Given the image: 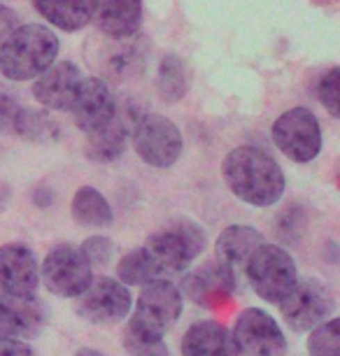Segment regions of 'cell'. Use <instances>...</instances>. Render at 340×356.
Listing matches in <instances>:
<instances>
[{"label": "cell", "instance_id": "obj_14", "mask_svg": "<svg viewBox=\"0 0 340 356\" xmlns=\"http://www.w3.org/2000/svg\"><path fill=\"white\" fill-rule=\"evenodd\" d=\"M143 112L136 110V103L129 100V103L119 105L117 103V112L115 117L110 119L108 126H103L101 131L86 136V156L96 163H110V161H117L124 154L126 145H129L131 131L136 119Z\"/></svg>", "mask_w": 340, "mask_h": 356}, {"label": "cell", "instance_id": "obj_25", "mask_svg": "<svg viewBox=\"0 0 340 356\" xmlns=\"http://www.w3.org/2000/svg\"><path fill=\"white\" fill-rule=\"evenodd\" d=\"M156 91L165 103H179L189 91V72H186L184 61L175 54L163 56L161 65H159Z\"/></svg>", "mask_w": 340, "mask_h": 356}, {"label": "cell", "instance_id": "obj_12", "mask_svg": "<svg viewBox=\"0 0 340 356\" xmlns=\"http://www.w3.org/2000/svg\"><path fill=\"white\" fill-rule=\"evenodd\" d=\"M117 103L119 100L115 98L108 82H103L101 77H84L70 107L75 126L86 136L101 131L115 117Z\"/></svg>", "mask_w": 340, "mask_h": 356}, {"label": "cell", "instance_id": "obj_10", "mask_svg": "<svg viewBox=\"0 0 340 356\" xmlns=\"http://www.w3.org/2000/svg\"><path fill=\"white\" fill-rule=\"evenodd\" d=\"M131 291L112 277L91 280V284L75 298V312L89 324H119L131 314Z\"/></svg>", "mask_w": 340, "mask_h": 356}, {"label": "cell", "instance_id": "obj_7", "mask_svg": "<svg viewBox=\"0 0 340 356\" xmlns=\"http://www.w3.org/2000/svg\"><path fill=\"white\" fill-rule=\"evenodd\" d=\"M273 143L286 159L310 163L322 152V129L308 107H291L273 124Z\"/></svg>", "mask_w": 340, "mask_h": 356}, {"label": "cell", "instance_id": "obj_27", "mask_svg": "<svg viewBox=\"0 0 340 356\" xmlns=\"http://www.w3.org/2000/svg\"><path fill=\"white\" fill-rule=\"evenodd\" d=\"M310 356H340V319L331 317L315 326L308 338Z\"/></svg>", "mask_w": 340, "mask_h": 356}, {"label": "cell", "instance_id": "obj_30", "mask_svg": "<svg viewBox=\"0 0 340 356\" xmlns=\"http://www.w3.org/2000/svg\"><path fill=\"white\" fill-rule=\"evenodd\" d=\"M79 250H82L84 259L89 261L91 268L108 266L112 257H115V243L110 238H105V235H91L89 240H84Z\"/></svg>", "mask_w": 340, "mask_h": 356}, {"label": "cell", "instance_id": "obj_23", "mask_svg": "<svg viewBox=\"0 0 340 356\" xmlns=\"http://www.w3.org/2000/svg\"><path fill=\"white\" fill-rule=\"evenodd\" d=\"M10 131L17 133L19 138L29 140V143H38V145H49L61 138V129H58L56 119L47 110H42V107L19 105L15 119H12Z\"/></svg>", "mask_w": 340, "mask_h": 356}, {"label": "cell", "instance_id": "obj_9", "mask_svg": "<svg viewBox=\"0 0 340 356\" xmlns=\"http://www.w3.org/2000/svg\"><path fill=\"white\" fill-rule=\"evenodd\" d=\"M280 312L284 317V324L296 333L312 331L315 326L324 324L333 312V296L329 286L319 280L305 277L298 280L294 289L284 300H280Z\"/></svg>", "mask_w": 340, "mask_h": 356}, {"label": "cell", "instance_id": "obj_29", "mask_svg": "<svg viewBox=\"0 0 340 356\" xmlns=\"http://www.w3.org/2000/svg\"><path fill=\"white\" fill-rule=\"evenodd\" d=\"M124 347L129 356H168L163 338H147V335H138L129 328L124 331Z\"/></svg>", "mask_w": 340, "mask_h": 356}, {"label": "cell", "instance_id": "obj_17", "mask_svg": "<svg viewBox=\"0 0 340 356\" xmlns=\"http://www.w3.org/2000/svg\"><path fill=\"white\" fill-rule=\"evenodd\" d=\"M145 65V42L138 35L124 40H105L98 51V68L103 82H126Z\"/></svg>", "mask_w": 340, "mask_h": 356}, {"label": "cell", "instance_id": "obj_28", "mask_svg": "<svg viewBox=\"0 0 340 356\" xmlns=\"http://www.w3.org/2000/svg\"><path fill=\"white\" fill-rule=\"evenodd\" d=\"M338 89H340V70L329 68L317 82V98H319V103L326 107V112H329L331 117H340Z\"/></svg>", "mask_w": 340, "mask_h": 356}, {"label": "cell", "instance_id": "obj_21", "mask_svg": "<svg viewBox=\"0 0 340 356\" xmlns=\"http://www.w3.org/2000/svg\"><path fill=\"white\" fill-rule=\"evenodd\" d=\"M182 356H240L233 333L217 321H196L182 335Z\"/></svg>", "mask_w": 340, "mask_h": 356}, {"label": "cell", "instance_id": "obj_6", "mask_svg": "<svg viewBox=\"0 0 340 356\" xmlns=\"http://www.w3.org/2000/svg\"><path fill=\"white\" fill-rule=\"evenodd\" d=\"M138 156L152 168L175 165L184 149V138L175 122L156 112H143L131 131Z\"/></svg>", "mask_w": 340, "mask_h": 356}, {"label": "cell", "instance_id": "obj_8", "mask_svg": "<svg viewBox=\"0 0 340 356\" xmlns=\"http://www.w3.org/2000/svg\"><path fill=\"white\" fill-rule=\"evenodd\" d=\"M42 284L54 296L61 298H77L84 293V289L91 284L93 275L89 261L84 259L82 250L77 245L63 243L47 252L40 270Z\"/></svg>", "mask_w": 340, "mask_h": 356}, {"label": "cell", "instance_id": "obj_1", "mask_svg": "<svg viewBox=\"0 0 340 356\" xmlns=\"http://www.w3.org/2000/svg\"><path fill=\"white\" fill-rule=\"evenodd\" d=\"M222 175L233 196L254 207L275 205L286 186L282 168L257 147H238L226 154Z\"/></svg>", "mask_w": 340, "mask_h": 356}, {"label": "cell", "instance_id": "obj_24", "mask_svg": "<svg viewBox=\"0 0 340 356\" xmlns=\"http://www.w3.org/2000/svg\"><path fill=\"white\" fill-rule=\"evenodd\" d=\"M70 212L72 219L79 226H89V228H108L112 224V219H115L110 203L93 186H79L75 196H72Z\"/></svg>", "mask_w": 340, "mask_h": 356}, {"label": "cell", "instance_id": "obj_16", "mask_svg": "<svg viewBox=\"0 0 340 356\" xmlns=\"http://www.w3.org/2000/svg\"><path fill=\"white\" fill-rule=\"evenodd\" d=\"M40 284V266L29 245L10 243L0 247V291L33 296Z\"/></svg>", "mask_w": 340, "mask_h": 356}, {"label": "cell", "instance_id": "obj_2", "mask_svg": "<svg viewBox=\"0 0 340 356\" xmlns=\"http://www.w3.org/2000/svg\"><path fill=\"white\" fill-rule=\"evenodd\" d=\"M58 38L47 26L26 24L0 44V72L12 82L40 77L56 61Z\"/></svg>", "mask_w": 340, "mask_h": 356}, {"label": "cell", "instance_id": "obj_32", "mask_svg": "<svg viewBox=\"0 0 340 356\" xmlns=\"http://www.w3.org/2000/svg\"><path fill=\"white\" fill-rule=\"evenodd\" d=\"M0 356H38L35 349L26 345L24 340H8L0 338Z\"/></svg>", "mask_w": 340, "mask_h": 356}, {"label": "cell", "instance_id": "obj_33", "mask_svg": "<svg viewBox=\"0 0 340 356\" xmlns=\"http://www.w3.org/2000/svg\"><path fill=\"white\" fill-rule=\"evenodd\" d=\"M19 110V103L12 96H0V129H8L12 126V119H15V114Z\"/></svg>", "mask_w": 340, "mask_h": 356}, {"label": "cell", "instance_id": "obj_11", "mask_svg": "<svg viewBox=\"0 0 340 356\" xmlns=\"http://www.w3.org/2000/svg\"><path fill=\"white\" fill-rule=\"evenodd\" d=\"M231 333L240 356H284L286 352L282 328L261 307H248L240 312Z\"/></svg>", "mask_w": 340, "mask_h": 356}, {"label": "cell", "instance_id": "obj_36", "mask_svg": "<svg viewBox=\"0 0 340 356\" xmlns=\"http://www.w3.org/2000/svg\"><path fill=\"white\" fill-rule=\"evenodd\" d=\"M75 356H105V354L98 352V349H93V347H82V349H77Z\"/></svg>", "mask_w": 340, "mask_h": 356}, {"label": "cell", "instance_id": "obj_5", "mask_svg": "<svg viewBox=\"0 0 340 356\" xmlns=\"http://www.w3.org/2000/svg\"><path fill=\"white\" fill-rule=\"evenodd\" d=\"M254 293L266 303H280L298 282L296 264L289 252L277 245H261L245 266Z\"/></svg>", "mask_w": 340, "mask_h": 356}, {"label": "cell", "instance_id": "obj_26", "mask_svg": "<svg viewBox=\"0 0 340 356\" xmlns=\"http://www.w3.org/2000/svg\"><path fill=\"white\" fill-rule=\"evenodd\" d=\"M159 275L161 273H159L154 259L149 257V252L145 247L129 252L117 266V282H122L124 286H143L147 282L156 280Z\"/></svg>", "mask_w": 340, "mask_h": 356}, {"label": "cell", "instance_id": "obj_18", "mask_svg": "<svg viewBox=\"0 0 340 356\" xmlns=\"http://www.w3.org/2000/svg\"><path fill=\"white\" fill-rule=\"evenodd\" d=\"M233 289H236V275L226 270L224 266H219L217 261L186 273L182 280V293L191 303L203 307H212L219 300L229 298Z\"/></svg>", "mask_w": 340, "mask_h": 356}, {"label": "cell", "instance_id": "obj_20", "mask_svg": "<svg viewBox=\"0 0 340 356\" xmlns=\"http://www.w3.org/2000/svg\"><path fill=\"white\" fill-rule=\"evenodd\" d=\"M261 245H264V235L254 226L233 224L229 228H224L222 235L217 238V247H215L217 264L236 275L238 270H245L252 254Z\"/></svg>", "mask_w": 340, "mask_h": 356}, {"label": "cell", "instance_id": "obj_15", "mask_svg": "<svg viewBox=\"0 0 340 356\" xmlns=\"http://www.w3.org/2000/svg\"><path fill=\"white\" fill-rule=\"evenodd\" d=\"M82 72L72 61L51 63L33 84V96L42 110L70 112L72 100L77 96V89L82 84Z\"/></svg>", "mask_w": 340, "mask_h": 356}, {"label": "cell", "instance_id": "obj_3", "mask_svg": "<svg viewBox=\"0 0 340 356\" xmlns=\"http://www.w3.org/2000/svg\"><path fill=\"white\" fill-rule=\"evenodd\" d=\"M182 314V293L170 280H152L143 284L136 300V312H131L129 331L147 338H163Z\"/></svg>", "mask_w": 340, "mask_h": 356}, {"label": "cell", "instance_id": "obj_34", "mask_svg": "<svg viewBox=\"0 0 340 356\" xmlns=\"http://www.w3.org/2000/svg\"><path fill=\"white\" fill-rule=\"evenodd\" d=\"M51 200H54V191H51L47 184H40L38 189L33 191V203L38 207H49Z\"/></svg>", "mask_w": 340, "mask_h": 356}, {"label": "cell", "instance_id": "obj_22", "mask_svg": "<svg viewBox=\"0 0 340 356\" xmlns=\"http://www.w3.org/2000/svg\"><path fill=\"white\" fill-rule=\"evenodd\" d=\"M38 15L61 31H79L96 15L98 0H33Z\"/></svg>", "mask_w": 340, "mask_h": 356}, {"label": "cell", "instance_id": "obj_13", "mask_svg": "<svg viewBox=\"0 0 340 356\" xmlns=\"http://www.w3.org/2000/svg\"><path fill=\"white\" fill-rule=\"evenodd\" d=\"M47 321L44 305L35 296H12L0 291V338L33 340Z\"/></svg>", "mask_w": 340, "mask_h": 356}, {"label": "cell", "instance_id": "obj_35", "mask_svg": "<svg viewBox=\"0 0 340 356\" xmlns=\"http://www.w3.org/2000/svg\"><path fill=\"white\" fill-rule=\"evenodd\" d=\"M10 200H12V189H10V184L5 182V179H0V212L8 210Z\"/></svg>", "mask_w": 340, "mask_h": 356}, {"label": "cell", "instance_id": "obj_4", "mask_svg": "<svg viewBox=\"0 0 340 356\" xmlns=\"http://www.w3.org/2000/svg\"><path fill=\"white\" fill-rule=\"evenodd\" d=\"M145 250L154 259L159 273H184L205 250V231L193 219H175L152 233Z\"/></svg>", "mask_w": 340, "mask_h": 356}, {"label": "cell", "instance_id": "obj_31", "mask_svg": "<svg viewBox=\"0 0 340 356\" xmlns=\"http://www.w3.org/2000/svg\"><path fill=\"white\" fill-rule=\"evenodd\" d=\"M19 15L12 8H8V5H0V44L8 40L12 33H15L19 29Z\"/></svg>", "mask_w": 340, "mask_h": 356}, {"label": "cell", "instance_id": "obj_19", "mask_svg": "<svg viewBox=\"0 0 340 356\" xmlns=\"http://www.w3.org/2000/svg\"><path fill=\"white\" fill-rule=\"evenodd\" d=\"M93 24L110 40L138 35L143 24V0H98Z\"/></svg>", "mask_w": 340, "mask_h": 356}]
</instances>
